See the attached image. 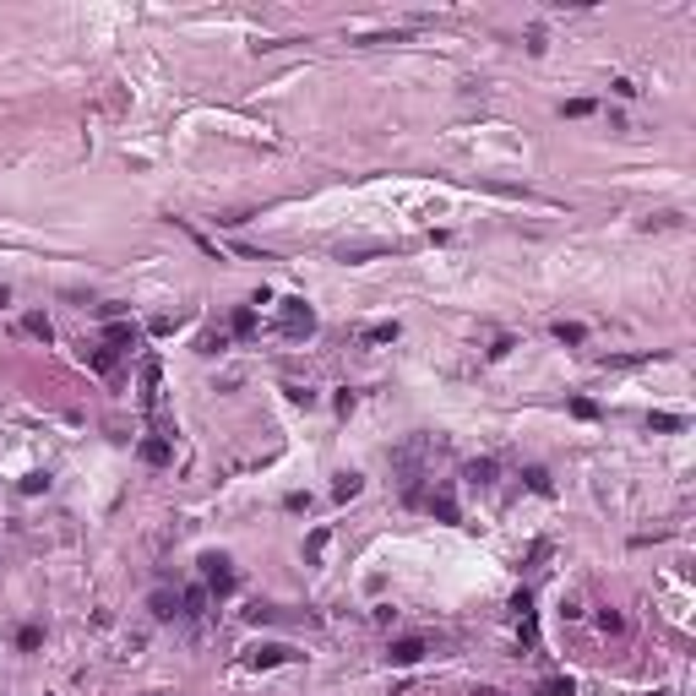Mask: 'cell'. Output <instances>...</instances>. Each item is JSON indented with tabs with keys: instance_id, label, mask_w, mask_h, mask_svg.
Segmentation results:
<instances>
[{
	"instance_id": "6da1fadb",
	"label": "cell",
	"mask_w": 696,
	"mask_h": 696,
	"mask_svg": "<svg viewBox=\"0 0 696 696\" xmlns=\"http://www.w3.org/2000/svg\"><path fill=\"white\" fill-rule=\"evenodd\" d=\"M278 332H283V337H310V332H315V310H310L305 300H283Z\"/></svg>"
},
{
	"instance_id": "7a4b0ae2",
	"label": "cell",
	"mask_w": 696,
	"mask_h": 696,
	"mask_svg": "<svg viewBox=\"0 0 696 696\" xmlns=\"http://www.w3.org/2000/svg\"><path fill=\"white\" fill-rule=\"evenodd\" d=\"M289 658H294V653H289L283 642H261V647H250V653H245V664H250V669H278V664H289Z\"/></svg>"
},
{
	"instance_id": "3957f363",
	"label": "cell",
	"mask_w": 696,
	"mask_h": 696,
	"mask_svg": "<svg viewBox=\"0 0 696 696\" xmlns=\"http://www.w3.org/2000/svg\"><path fill=\"white\" fill-rule=\"evenodd\" d=\"M202 566H207V588H213L218 599H224V593H234V571H229V560H224V555H207Z\"/></svg>"
},
{
	"instance_id": "277c9868",
	"label": "cell",
	"mask_w": 696,
	"mask_h": 696,
	"mask_svg": "<svg viewBox=\"0 0 696 696\" xmlns=\"http://www.w3.org/2000/svg\"><path fill=\"white\" fill-rule=\"evenodd\" d=\"M387 658L397 664V669H408V664H419V658H424V642H419V636H397V642L387 647Z\"/></svg>"
},
{
	"instance_id": "5b68a950",
	"label": "cell",
	"mask_w": 696,
	"mask_h": 696,
	"mask_svg": "<svg viewBox=\"0 0 696 696\" xmlns=\"http://www.w3.org/2000/svg\"><path fill=\"white\" fill-rule=\"evenodd\" d=\"M136 457H142L147 468H169L174 452H169V441H163V435H153V441H142V446H136Z\"/></svg>"
},
{
	"instance_id": "8992f818",
	"label": "cell",
	"mask_w": 696,
	"mask_h": 696,
	"mask_svg": "<svg viewBox=\"0 0 696 696\" xmlns=\"http://www.w3.org/2000/svg\"><path fill=\"white\" fill-rule=\"evenodd\" d=\"M430 512H435L441 523H457V495H452V484H441V490L430 495Z\"/></svg>"
},
{
	"instance_id": "52a82bcc",
	"label": "cell",
	"mask_w": 696,
	"mask_h": 696,
	"mask_svg": "<svg viewBox=\"0 0 696 696\" xmlns=\"http://www.w3.org/2000/svg\"><path fill=\"white\" fill-rule=\"evenodd\" d=\"M158 376H163V365H158V354L142 359V403H158Z\"/></svg>"
},
{
	"instance_id": "ba28073f",
	"label": "cell",
	"mask_w": 696,
	"mask_h": 696,
	"mask_svg": "<svg viewBox=\"0 0 696 696\" xmlns=\"http://www.w3.org/2000/svg\"><path fill=\"white\" fill-rule=\"evenodd\" d=\"M125 343H136V326H131V321H109V332H104V348H125Z\"/></svg>"
},
{
	"instance_id": "9c48e42d",
	"label": "cell",
	"mask_w": 696,
	"mask_h": 696,
	"mask_svg": "<svg viewBox=\"0 0 696 696\" xmlns=\"http://www.w3.org/2000/svg\"><path fill=\"white\" fill-rule=\"evenodd\" d=\"M22 332H27V337H38V343H49V337H55L49 315H22Z\"/></svg>"
},
{
	"instance_id": "30bf717a",
	"label": "cell",
	"mask_w": 696,
	"mask_h": 696,
	"mask_svg": "<svg viewBox=\"0 0 696 696\" xmlns=\"http://www.w3.org/2000/svg\"><path fill=\"white\" fill-rule=\"evenodd\" d=\"M533 696H577V686L566 680V675H549V680H539V691Z\"/></svg>"
},
{
	"instance_id": "8fae6325",
	"label": "cell",
	"mask_w": 696,
	"mask_h": 696,
	"mask_svg": "<svg viewBox=\"0 0 696 696\" xmlns=\"http://www.w3.org/2000/svg\"><path fill=\"white\" fill-rule=\"evenodd\" d=\"M397 321H376V326H365V343H397Z\"/></svg>"
},
{
	"instance_id": "7c38bea8",
	"label": "cell",
	"mask_w": 696,
	"mask_h": 696,
	"mask_svg": "<svg viewBox=\"0 0 696 696\" xmlns=\"http://www.w3.org/2000/svg\"><path fill=\"white\" fill-rule=\"evenodd\" d=\"M256 332V310L245 305V310H234V326H229V337H250Z\"/></svg>"
},
{
	"instance_id": "4fadbf2b",
	"label": "cell",
	"mask_w": 696,
	"mask_h": 696,
	"mask_svg": "<svg viewBox=\"0 0 696 696\" xmlns=\"http://www.w3.org/2000/svg\"><path fill=\"white\" fill-rule=\"evenodd\" d=\"M153 615L158 620H174V615H180V599H174V593H153Z\"/></svg>"
},
{
	"instance_id": "5bb4252c",
	"label": "cell",
	"mask_w": 696,
	"mask_h": 696,
	"mask_svg": "<svg viewBox=\"0 0 696 696\" xmlns=\"http://www.w3.org/2000/svg\"><path fill=\"white\" fill-rule=\"evenodd\" d=\"M555 337H560V343H582L588 326H582V321H555Z\"/></svg>"
},
{
	"instance_id": "9a60e30c",
	"label": "cell",
	"mask_w": 696,
	"mask_h": 696,
	"mask_svg": "<svg viewBox=\"0 0 696 696\" xmlns=\"http://www.w3.org/2000/svg\"><path fill=\"white\" fill-rule=\"evenodd\" d=\"M359 484H365L359 473H343V479L332 484V495H337V501H354V495H359Z\"/></svg>"
},
{
	"instance_id": "2e32d148",
	"label": "cell",
	"mask_w": 696,
	"mask_h": 696,
	"mask_svg": "<svg viewBox=\"0 0 696 696\" xmlns=\"http://www.w3.org/2000/svg\"><path fill=\"white\" fill-rule=\"evenodd\" d=\"M647 430H686L680 413H647Z\"/></svg>"
},
{
	"instance_id": "e0dca14e",
	"label": "cell",
	"mask_w": 696,
	"mask_h": 696,
	"mask_svg": "<svg viewBox=\"0 0 696 696\" xmlns=\"http://www.w3.org/2000/svg\"><path fill=\"white\" fill-rule=\"evenodd\" d=\"M468 479H473V484H490V479H495V463H490V457H479V463H468Z\"/></svg>"
},
{
	"instance_id": "ac0fdd59",
	"label": "cell",
	"mask_w": 696,
	"mask_h": 696,
	"mask_svg": "<svg viewBox=\"0 0 696 696\" xmlns=\"http://www.w3.org/2000/svg\"><path fill=\"white\" fill-rule=\"evenodd\" d=\"M38 642H44V631H38V625H22V631H16V647H22V653H33Z\"/></svg>"
},
{
	"instance_id": "d6986e66",
	"label": "cell",
	"mask_w": 696,
	"mask_h": 696,
	"mask_svg": "<svg viewBox=\"0 0 696 696\" xmlns=\"http://www.w3.org/2000/svg\"><path fill=\"white\" fill-rule=\"evenodd\" d=\"M523 479H528V490H533V495H549V473H544V468H528Z\"/></svg>"
},
{
	"instance_id": "ffe728a7",
	"label": "cell",
	"mask_w": 696,
	"mask_h": 696,
	"mask_svg": "<svg viewBox=\"0 0 696 696\" xmlns=\"http://www.w3.org/2000/svg\"><path fill=\"white\" fill-rule=\"evenodd\" d=\"M224 348H229V332H207L202 337V354H224Z\"/></svg>"
},
{
	"instance_id": "44dd1931",
	"label": "cell",
	"mask_w": 696,
	"mask_h": 696,
	"mask_svg": "<svg viewBox=\"0 0 696 696\" xmlns=\"http://www.w3.org/2000/svg\"><path fill=\"white\" fill-rule=\"evenodd\" d=\"M566 115H571V120H582V115H593V104H588V98H571V104H566Z\"/></svg>"
},
{
	"instance_id": "7402d4cb",
	"label": "cell",
	"mask_w": 696,
	"mask_h": 696,
	"mask_svg": "<svg viewBox=\"0 0 696 696\" xmlns=\"http://www.w3.org/2000/svg\"><path fill=\"white\" fill-rule=\"evenodd\" d=\"M115 365V348H93V370H109Z\"/></svg>"
},
{
	"instance_id": "603a6c76",
	"label": "cell",
	"mask_w": 696,
	"mask_h": 696,
	"mask_svg": "<svg viewBox=\"0 0 696 696\" xmlns=\"http://www.w3.org/2000/svg\"><path fill=\"white\" fill-rule=\"evenodd\" d=\"M321 549H326V528H315V533H310V544H305V555H321Z\"/></svg>"
},
{
	"instance_id": "cb8c5ba5",
	"label": "cell",
	"mask_w": 696,
	"mask_h": 696,
	"mask_svg": "<svg viewBox=\"0 0 696 696\" xmlns=\"http://www.w3.org/2000/svg\"><path fill=\"white\" fill-rule=\"evenodd\" d=\"M473 696H501V691H490V686H479V691H473Z\"/></svg>"
},
{
	"instance_id": "d4e9b609",
	"label": "cell",
	"mask_w": 696,
	"mask_h": 696,
	"mask_svg": "<svg viewBox=\"0 0 696 696\" xmlns=\"http://www.w3.org/2000/svg\"><path fill=\"white\" fill-rule=\"evenodd\" d=\"M0 305H5V289H0Z\"/></svg>"
}]
</instances>
